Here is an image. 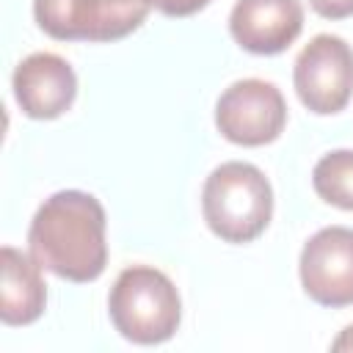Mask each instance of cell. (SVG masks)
Returning a JSON list of instances; mask_svg holds the SVG:
<instances>
[{"label": "cell", "mask_w": 353, "mask_h": 353, "mask_svg": "<svg viewBox=\"0 0 353 353\" xmlns=\"http://www.w3.org/2000/svg\"><path fill=\"white\" fill-rule=\"evenodd\" d=\"M105 207L85 190H58L36 210L28 229L30 256L58 279L88 284L105 273Z\"/></svg>", "instance_id": "obj_1"}, {"label": "cell", "mask_w": 353, "mask_h": 353, "mask_svg": "<svg viewBox=\"0 0 353 353\" xmlns=\"http://www.w3.org/2000/svg\"><path fill=\"white\" fill-rule=\"evenodd\" d=\"M201 212L210 232L223 243H251L273 218V188L254 163H221L204 179Z\"/></svg>", "instance_id": "obj_2"}, {"label": "cell", "mask_w": 353, "mask_h": 353, "mask_svg": "<svg viewBox=\"0 0 353 353\" xmlns=\"http://www.w3.org/2000/svg\"><path fill=\"white\" fill-rule=\"evenodd\" d=\"M113 328L135 345L168 342L182 320V301L174 281L149 265L124 268L108 295Z\"/></svg>", "instance_id": "obj_3"}, {"label": "cell", "mask_w": 353, "mask_h": 353, "mask_svg": "<svg viewBox=\"0 0 353 353\" xmlns=\"http://www.w3.org/2000/svg\"><path fill=\"white\" fill-rule=\"evenodd\" d=\"M149 0H33L36 25L58 41H116L149 17Z\"/></svg>", "instance_id": "obj_4"}, {"label": "cell", "mask_w": 353, "mask_h": 353, "mask_svg": "<svg viewBox=\"0 0 353 353\" xmlns=\"http://www.w3.org/2000/svg\"><path fill=\"white\" fill-rule=\"evenodd\" d=\"M292 85L303 108L317 116H334L353 97V50L345 39L317 33L295 58Z\"/></svg>", "instance_id": "obj_5"}, {"label": "cell", "mask_w": 353, "mask_h": 353, "mask_svg": "<svg viewBox=\"0 0 353 353\" xmlns=\"http://www.w3.org/2000/svg\"><path fill=\"white\" fill-rule=\"evenodd\" d=\"M287 124V102L270 80H234L215 102L218 132L237 146L273 143Z\"/></svg>", "instance_id": "obj_6"}, {"label": "cell", "mask_w": 353, "mask_h": 353, "mask_svg": "<svg viewBox=\"0 0 353 353\" xmlns=\"http://www.w3.org/2000/svg\"><path fill=\"white\" fill-rule=\"evenodd\" d=\"M303 292L328 309L353 306V229L325 226L314 232L298 259Z\"/></svg>", "instance_id": "obj_7"}, {"label": "cell", "mask_w": 353, "mask_h": 353, "mask_svg": "<svg viewBox=\"0 0 353 353\" xmlns=\"http://www.w3.org/2000/svg\"><path fill=\"white\" fill-rule=\"evenodd\" d=\"M11 85L22 113L36 121L63 116L77 97V74L69 61L55 52H33L22 58L14 69Z\"/></svg>", "instance_id": "obj_8"}, {"label": "cell", "mask_w": 353, "mask_h": 353, "mask_svg": "<svg viewBox=\"0 0 353 353\" xmlns=\"http://www.w3.org/2000/svg\"><path fill=\"white\" fill-rule=\"evenodd\" d=\"M303 30L301 0H237L229 14L232 39L254 55L284 52Z\"/></svg>", "instance_id": "obj_9"}, {"label": "cell", "mask_w": 353, "mask_h": 353, "mask_svg": "<svg viewBox=\"0 0 353 353\" xmlns=\"http://www.w3.org/2000/svg\"><path fill=\"white\" fill-rule=\"evenodd\" d=\"M0 270V320L6 325L36 323L47 306V284L41 279L44 268L30 254H22L14 245H3Z\"/></svg>", "instance_id": "obj_10"}, {"label": "cell", "mask_w": 353, "mask_h": 353, "mask_svg": "<svg viewBox=\"0 0 353 353\" xmlns=\"http://www.w3.org/2000/svg\"><path fill=\"white\" fill-rule=\"evenodd\" d=\"M314 193L339 210L353 212V149H334L312 168Z\"/></svg>", "instance_id": "obj_11"}, {"label": "cell", "mask_w": 353, "mask_h": 353, "mask_svg": "<svg viewBox=\"0 0 353 353\" xmlns=\"http://www.w3.org/2000/svg\"><path fill=\"white\" fill-rule=\"evenodd\" d=\"M210 3L212 0H149V6L165 17H190V14H199L201 8H207Z\"/></svg>", "instance_id": "obj_12"}, {"label": "cell", "mask_w": 353, "mask_h": 353, "mask_svg": "<svg viewBox=\"0 0 353 353\" xmlns=\"http://www.w3.org/2000/svg\"><path fill=\"white\" fill-rule=\"evenodd\" d=\"M309 6L323 19H345V17H353V0H309Z\"/></svg>", "instance_id": "obj_13"}, {"label": "cell", "mask_w": 353, "mask_h": 353, "mask_svg": "<svg viewBox=\"0 0 353 353\" xmlns=\"http://www.w3.org/2000/svg\"><path fill=\"white\" fill-rule=\"evenodd\" d=\"M331 350H336V353H353V325H347V328H342V334L331 342Z\"/></svg>", "instance_id": "obj_14"}]
</instances>
